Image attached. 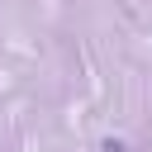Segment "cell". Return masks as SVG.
I'll return each mask as SVG.
<instances>
[{
    "label": "cell",
    "instance_id": "obj_1",
    "mask_svg": "<svg viewBox=\"0 0 152 152\" xmlns=\"http://www.w3.org/2000/svg\"><path fill=\"white\" fill-rule=\"evenodd\" d=\"M104 152H124V142H104Z\"/></svg>",
    "mask_w": 152,
    "mask_h": 152
}]
</instances>
